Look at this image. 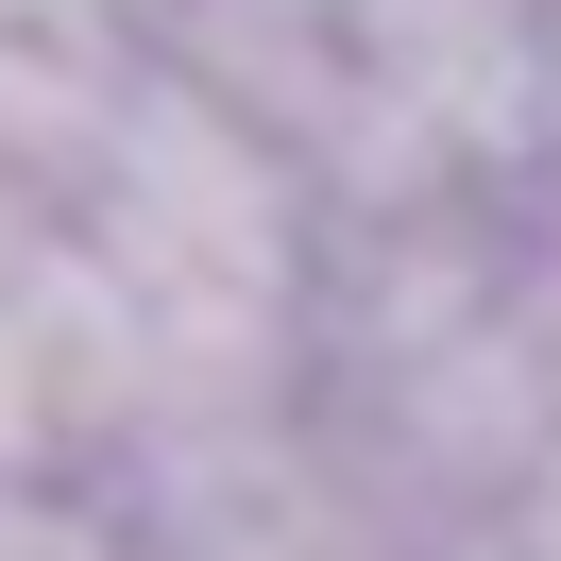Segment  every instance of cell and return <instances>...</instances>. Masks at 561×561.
Segmentation results:
<instances>
[{"label": "cell", "instance_id": "7a4b0ae2", "mask_svg": "<svg viewBox=\"0 0 561 561\" xmlns=\"http://www.w3.org/2000/svg\"><path fill=\"white\" fill-rule=\"evenodd\" d=\"M545 119H561V0H545Z\"/></svg>", "mask_w": 561, "mask_h": 561}, {"label": "cell", "instance_id": "6da1fadb", "mask_svg": "<svg viewBox=\"0 0 561 561\" xmlns=\"http://www.w3.org/2000/svg\"><path fill=\"white\" fill-rule=\"evenodd\" d=\"M0 561H119L103 527L69 511V493H35V477H0Z\"/></svg>", "mask_w": 561, "mask_h": 561}]
</instances>
